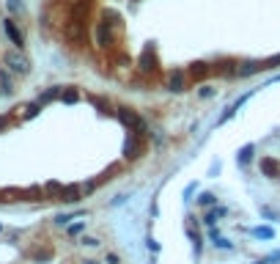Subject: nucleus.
Listing matches in <instances>:
<instances>
[{
	"instance_id": "nucleus-1",
	"label": "nucleus",
	"mask_w": 280,
	"mask_h": 264,
	"mask_svg": "<svg viewBox=\"0 0 280 264\" xmlns=\"http://www.w3.org/2000/svg\"><path fill=\"white\" fill-rule=\"evenodd\" d=\"M88 6H91V0H77L74 8H71L69 25H66V39L74 44H80L85 39V14H88Z\"/></svg>"
},
{
	"instance_id": "nucleus-2",
	"label": "nucleus",
	"mask_w": 280,
	"mask_h": 264,
	"mask_svg": "<svg viewBox=\"0 0 280 264\" xmlns=\"http://www.w3.org/2000/svg\"><path fill=\"white\" fill-rule=\"evenodd\" d=\"M6 66H8L11 72H17V75H28V72H30V61L22 55L20 50H11V53H6Z\"/></svg>"
},
{
	"instance_id": "nucleus-3",
	"label": "nucleus",
	"mask_w": 280,
	"mask_h": 264,
	"mask_svg": "<svg viewBox=\"0 0 280 264\" xmlns=\"http://www.w3.org/2000/svg\"><path fill=\"white\" fill-rule=\"evenodd\" d=\"M118 116H121V121H124L126 127H132L135 135H146V121H143L140 116H135V113H132V110H126V107H121Z\"/></svg>"
},
{
	"instance_id": "nucleus-4",
	"label": "nucleus",
	"mask_w": 280,
	"mask_h": 264,
	"mask_svg": "<svg viewBox=\"0 0 280 264\" xmlns=\"http://www.w3.org/2000/svg\"><path fill=\"white\" fill-rule=\"evenodd\" d=\"M3 30H6V36L11 39V44H14L17 50L25 47V36H22L20 28H17V22H14V20H6V22H3Z\"/></svg>"
},
{
	"instance_id": "nucleus-5",
	"label": "nucleus",
	"mask_w": 280,
	"mask_h": 264,
	"mask_svg": "<svg viewBox=\"0 0 280 264\" xmlns=\"http://www.w3.org/2000/svg\"><path fill=\"white\" fill-rule=\"evenodd\" d=\"M113 42V36H110V22H99L96 25V44L99 47H107V44Z\"/></svg>"
},
{
	"instance_id": "nucleus-6",
	"label": "nucleus",
	"mask_w": 280,
	"mask_h": 264,
	"mask_svg": "<svg viewBox=\"0 0 280 264\" xmlns=\"http://www.w3.org/2000/svg\"><path fill=\"white\" fill-rule=\"evenodd\" d=\"M61 201H66V204L80 201V187H77V185H69V187H63V190H61Z\"/></svg>"
},
{
	"instance_id": "nucleus-7",
	"label": "nucleus",
	"mask_w": 280,
	"mask_h": 264,
	"mask_svg": "<svg viewBox=\"0 0 280 264\" xmlns=\"http://www.w3.org/2000/svg\"><path fill=\"white\" fill-rule=\"evenodd\" d=\"M140 138H143V135H135L132 140H126V149H124L126 157H138L140 154Z\"/></svg>"
},
{
	"instance_id": "nucleus-8",
	"label": "nucleus",
	"mask_w": 280,
	"mask_h": 264,
	"mask_svg": "<svg viewBox=\"0 0 280 264\" xmlns=\"http://www.w3.org/2000/svg\"><path fill=\"white\" fill-rule=\"evenodd\" d=\"M225 215H228V209H225V207H217V209H211L209 215H206V220H203V223H206V226H214V223H217L220 217H225Z\"/></svg>"
},
{
	"instance_id": "nucleus-9",
	"label": "nucleus",
	"mask_w": 280,
	"mask_h": 264,
	"mask_svg": "<svg viewBox=\"0 0 280 264\" xmlns=\"http://www.w3.org/2000/svg\"><path fill=\"white\" fill-rule=\"evenodd\" d=\"M209 239H211V242H214V248H223V250H231V248H233V245L228 242V239H225V237H220V234H217V231H214V229H211Z\"/></svg>"
},
{
	"instance_id": "nucleus-10",
	"label": "nucleus",
	"mask_w": 280,
	"mask_h": 264,
	"mask_svg": "<svg viewBox=\"0 0 280 264\" xmlns=\"http://www.w3.org/2000/svg\"><path fill=\"white\" fill-rule=\"evenodd\" d=\"M250 234L256 237V239H272V237H275V231L269 229V226H256V229H253Z\"/></svg>"
},
{
	"instance_id": "nucleus-11",
	"label": "nucleus",
	"mask_w": 280,
	"mask_h": 264,
	"mask_svg": "<svg viewBox=\"0 0 280 264\" xmlns=\"http://www.w3.org/2000/svg\"><path fill=\"white\" fill-rule=\"evenodd\" d=\"M253 152H256V146H253V143H247V146H245V149H242V152L236 154V160L242 162V165H247V162L253 160Z\"/></svg>"
},
{
	"instance_id": "nucleus-12",
	"label": "nucleus",
	"mask_w": 280,
	"mask_h": 264,
	"mask_svg": "<svg viewBox=\"0 0 280 264\" xmlns=\"http://www.w3.org/2000/svg\"><path fill=\"white\" fill-rule=\"evenodd\" d=\"M261 168L266 171V176H278V171H280V165L275 160H269V157H264V160H261Z\"/></svg>"
},
{
	"instance_id": "nucleus-13",
	"label": "nucleus",
	"mask_w": 280,
	"mask_h": 264,
	"mask_svg": "<svg viewBox=\"0 0 280 264\" xmlns=\"http://www.w3.org/2000/svg\"><path fill=\"white\" fill-rule=\"evenodd\" d=\"M170 91H176V94L184 91V75H182V72H176V75L170 77Z\"/></svg>"
},
{
	"instance_id": "nucleus-14",
	"label": "nucleus",
	"mask_w": 280,
	"mask_h": 264,
	"mask_svg": "<svg viewBox=\"0 0 280 264\" xmlns=\"http://www.w3.org/2000/svg\"><path fill=\"white\" fill-rule=\"evenodd\" d=\"M61 99H63L66 105L77 102V91H74V88H66V91H61Z\"/></svg>"
},
{
	"instance_id": "nucleus-15",
	"label": "nucleus",
	"mask_w": 280,
	"mask_h": 264,
	"mask_svg": "<svg viewBox=\"0 0 280 264\" xmlns=\"http://www.w3.org/2000/svg\"><path fill=\"white\" fill-rule=\"evenodd\" d=\"M0 85H3L6 94H11V77H8V72H0Z\"/></svg>"
},
{
	"instance_id": "nucleus-16",
	"label": "nucleus",
	"mask_w": 280,
	"mask_h": 264,
	"mask_svg": "<svg viewBox=\"0 0 280 264\" xmlns=\"http://www.w3.org/2000/svg\"><path fill=\"white\" fill-rule=\"evenodd\" d=\"M55 97H61V88H49V91H44L39 102H49V99H55Z\"/></svg>"
},
{
	"instance_id": "nucleus-17",
	"label": "nucleus",
	"mask_w": 280,
	"mask_h": 264,
	"mask_svg": "<svg viewBox=\"0 0 280 264\" xmlns=\"http://www.w3.org/2000/svg\"><path fill=\"white\" fill-rule=\"evenodd\" d=\"M6 6H8V11H14V14H22V3H20V0H6Z\"/></svg>"
},
{
	"instance_id": "nucleus-18",
	"label": "nucleus",
	"mask_w": 280,
	"mask_h": 264,
	"mask_svg": "<svg viewBox=\"0 0 280 264\" xmlns=\"http://www.w3.org/2000/svg\"><path fill=\"white\" fill-rule=\"evenodd\" d=\"M189 239H192V248H195V253H201V237L195 234V231H187Z\"/></svg>"
},
{
	"instance_id": "nucleus-19",
	"label": "nucleus",
	"mask_w": 280,
	"mask_h": 264,
	"mask_svg": "<svg viewBox=\"0 0 280 264\" xmlns=\"http://www.w3.org/2000/svg\"><path fill=\"white\" fill-rule=\"evenodd\" d=\"M198 201H201V204H206V207H209V204H214V201H217V198H214V193H203L201 198H198Z\"/></svg>"
},
{
	"instance_id": "nucleus-20",
	"label": "nucleus",
	"mask_w": 280,
	"mask_h": 264,
	"mask_svg": "<svg viewBox=\"0 0 280 264\" xmlns=\"http://www.w3.org/2000/svg\"><path fill=\"white\" fill-rule=\"evenodd\" d=\"M69 220H74V215H58V217H55L58 226H69Z\"/></svg>"
},
{
	"instance_id": "nucleus-21",
	"label": "nucleus",
	"mask_w": 280,
	"mask_h": 264,
	"mask_svg": "<svg viewBox=\"0 0 280 264\" xmlns=\"http://www.w3.org/2000/svg\"><path fill=\"white\" fill-rule=\"evenodd\" d=\"M83 229H85V223H74V226H69V234L74 237V234H80Z\"/></svg>"
},
{
	"instance_id": "nucleus-22",
	"label": "nucleus",
	"mask_w": 280,
	"mask_h": 264,
	"mask_svg": "<svg viewBox=\"0 0 280 264\" xmlns=\"http://www.w3.org/2000/svg\"><path fill=\"white\" fill-rule=\"evenodd\" d=\"M118 262H121V259L116 256V253H107V256H105V264H118Z\"/></svg>"
},
{
	"instance_id": "nucleus-23",
	"label": "nucleus",
	"mask_w": 280,
	"mask_h": 264,
	"mask_svg": "<svg viewBox=\"0 0 280 264\" xmlns=\"http://www.w3.org/2000/svg\"><path fill=\"white\" fill-rule=\"evenodd\" d=\"M211 94H214V88H209V85H203V88H201V97H203V99H209Z\"/></svg>"
},
{
	"instance_id": "nucleus-24",
	"label": "nucleus",
	"mask_w": 280,
	"mask_h": 264,
	"mask_svg": "<svg viewBox=\"0 0 280 264\" xmlns=\"http://www.w3.org/2000/svg\"><path fill=\"white\" fill-rule=\"evenodd\" d=\"M83 245H88V248H96V245H99V239H93V237H85V239H83Z\"/></svg>"
},
{
	"instance_id": "nucleus-25",
	"label": "nucleus",
	"mask_w": 280,
	"mask_h": 264,
	"mask_svg": "<svg viewBox=\"0 0 280 264\" xmlns=\"http://www.w3.org/2000/svg\"><path fill=\"white\" fill-rule=\"evenodd\" d=\"M148 250H154V253H157V250H160V242H154V239H148Z\"/></svg>"
},
{
	"instance_id": "nucleus-26",
	"label": "nucleus",
	"mask_w": 280,
	"mask_h": 264,
	"mask_svg": "<svg viewBox=\"0 0 280 264\" xmlns=\"http://www.w3.org/2000/svg\"><path fill=\"white\" fill-rule=\"evenodd\" d=\"M36 113H39V107H36V105H33V107H28V113H25V116H28V118H33Z\"/></svg>"
},
{
	"instance_id": "nucleus-27",
	"label": "nucleus",
	"mask_w": 280,
	"mask_h": 264,
	"mask_svg": "<svg viewBox=\"0 0 280 264\" xmlns=\"http://www.w3.org/2000/svg\"><path fill=\"white\" fill-rule=\"evenodd\" d=\"M83 264H99V262H83Z\"/></svg>"
},
{
	"instance_id": "nucleus-28",
	"label": "nucleus",
	"mask_w": 280,
	"mask_h": 264,
	"mask_svg": "<svg viewBox=\"0 0 280 264\" xmlns=\"http://www.w3.org/2000/svg\"><path fill=\"white\" fill-rule=\"evenodd\" d=\"M256 264H266V262H256Z\"/></svg>"
}]
</instances>
